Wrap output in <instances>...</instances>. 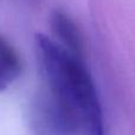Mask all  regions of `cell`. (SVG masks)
<instances>
[{"label": "cell", "mask_w": 135, "mask_h": 135, "mask_svg": "<svg viewBox=\"0 0 135 135\" xmlns=\"http://www.w3.org/2000/svg\"><path fill=\"white\" fill-rule=\"evenodd\" d=\"M23 64L17 50L0 36V91H5L20 76Z\"/></svg>", "instance_id": "3957f363"}, {"label": "cell", "mask_w": 135, "mask_h": 135, "mask_svg": "<svg viewBox=\"0 0 135 135\" xmlns=\"http://www.w3.org/2000/svg\"><path fill=\"white\" fill-rule=\"evenodd\" d=\"M35 45L59 126L69 133L104 135L102 105L84 59L44 33L35 36Z\"/></svg>", "instance_id": "6da1fadb"}, {"label": "cell", "mask_w": 135, "mask_h": 135, "mask_svg": "<svg viewBox=\"0 0 135 135\" xmlns=\"http://www.w3.org/2000/svg\"><path fill=\"white\" fill-rule=\"evenodd\" d=\"M50 26L57 42L74 56L84 59V40L78 26L63 11H54L50 16Z\"/></svg>", "instance_id": "7a4b0ae2"}]
</instances>
